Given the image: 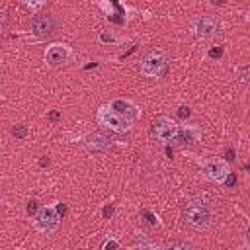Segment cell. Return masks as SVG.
Segmentation results:
<instances>
[{"instance_id":"cell-3","label":"cell","mask_w":250,"mask_h":250,"mask_svg":"<svg viewBox=\"0 0 250 250\" xmlns=\"http://www.w3.org/2000/svg\"><path fill=\"white\" fill-rule=\"evenodd\" d=\"M166 68H168V55L164 51H150L139 62V70L146 78H160L166 72Z\"/></svg>"},{"instance_id":"cell-15","label":"cell","mask_w":250,"mask_h":250,"mask_svg":"<svg viewBox=\"0 0 250 250\" xmlns=\"http://www.w3.org/2000/svg\"><path fill=\"white\" fill-rule=\"evenodd\" d=\"M45 6V2H25V8L31 12V16H37V12Z\"/></svg>"},{"instance_id":"cell-14","label":"cell","mask_w":250,"mask_h":250,"mask_svg":"<svg viewBox=\"0 0 250 250\" xmlns=\"http://www.w3.org/2000/svg\"><path fill=\"white\" fill-rule=\"evenodd\" d=\"M12 133H14V137H16V139H23V137L27 135V127H25L23 123H18V125L12 129Z\"/></svg>"},{"instance_id":"cell-8","label":"cell","mask_w":250,"mask_h":250,"mask_svg":"<svg viewBox=\"0 0 250 250\" xmlns=\"http://www.w3.org/2000/svg\"><path fill=\"white\" fill-rule=\"evenodd\" d=\"M70 55H72V49L66 43H51V45H47L43 57H45V62L47 64L57 66V64L66 62L70 59Z\"/></svg>"},{"instance_id":"cell-7","label":"cell","mask_w":250,"mask_h":250,"mask_svg":"<svg viewBox=\"0 0 250 250\" xmlns=\"http://www.w3.org/2000/svg\"><path fill=\"white\" fill-rule=\"evenodd\" d=\"M152 133H154V137H156L158 141H162V143H170V141H174V139L180 137V125H178L174 119L160 115V117L154 119Z\"/></svg>"},{"instance_id":"cell-22","label":"cell","mask_w":250,"mask_h":250,"mask_svg":"<svg viewBox=\"0 0 250 250\" xmlns=\"http://www.w3.org/2000/svg\"><path fill=\"white\" fill-rule=\"evenodd\" d=\"M240 250H250V248H240Z\"/></svg>"},{"instance_id":"cell-12","label":"cell","mask_w":250,"mask_h":250,"mask_svg":"<svg viewBox=\"0 0 250 250\" xmlns=\"http://www.w3.org/2000/svg\"><path fill=\"white\" fill-rule=\"evenodd\" d=\"M98 41L104 43V45H115V43H119V37L115 35V31L100 29V31H98Z\"/></svg>"},{"instance_id":"cell-5","label":"cell","mask_w":250,"mask_h":250,"mask_svg":"<svg viewBox=\"0 0 250 250\" xmlns=\"http://www.w3.org/2000/svg\"><path fill=\"white\" fill-rule=\"evenodd\" d=\"M191 33L197 37V39H213L215 35L221 33V20L213 14H203V16H197L193 21H191Z\"/></svg>"},{"instance_id":"cell-1","label":"cell","mask_w":250,"mask_h":250,"mask_svg":"<svg viewBox=\"0 0 250 250\" xmlns=\"http://www.w3.org/2000/svg\"><path fill=\"white\" fill-rule=\"evenodd\" d=\"M96 121H98V125H102V127H105V129H109L117 135L129 133L133 129V123H135L133 119H129V117L121 115L119 111H115L113 107H109V104H104V105L98 107Z\"/></svg>"},{"instance_id":"cell-17","label":"cell","mask_w":250,"mask_h":250,"mask_svg":"<svg viewBox=\"0 0 250 250\" xmlns=\"http://www.w3.org/2000/svg\"><path fill=\"white\" fill-rule=\"evenodd\" d=\"M166 250H191V248H189V246H186V244H182V242H176V244L168 246Z\"/></svg>"},{"instance_id":"cell-11","label":"cell","mask_w":250,"mask_h":250,"mask_svg":"<svg viewBox=\"0 0 250 250\" xmlns=\"http://www.w3.org/2000/svg\"><path fill=\"white\" fill-rule=\"evenodd\" d=\"M86 145H88L92 150L100 152V150H105V148L109 146V141H107V137H104V135H100V133H94V135L88 137Z\"/></svg>"},{"instance_id":"cell-19","label":"cell","mask_w":250,"mask_h":250,"mask_svg":"<svg viewBox=\"0 0 250 250\" xmlns=\"http://www.w3.org/2000/svg\"><path fill=\"white\" fill-rule=\"evenodd\" d=\"M178 113H180V115H182V117H186V115H189V107H186V105H182V107H180V111H178Z\"/></svg>"},{"instance_id":"cell-4","label":"cell","mask_w":250,"mask_h":250,"mask_svg":"<svg viewBox=\"0 0 250 250\" xmlns=\"http://www.w3.org/2000/svg\"><path fill=\"white\" fill-rule=\"evenodd\" d=\"M61 213L57 209V203H49V205H41L37 209V213L33 215V227L39 232H53L59 225Z\"/></svg>"},{"instance_id":"cell-9","label":"cell","mask_w":250,"mask_h":250,"mask_svg":"<svg viewBox=\"0 0 250 250\" xmlns=\"http://www.w3.org/2000/svg\"><path fill=\"white\" fill-rule=\"evenodd\" d=\"M31 29L39 37H49L51 33H55V20L51 16L37 14V16L31 18Z\"/></svg>"},{"instance_id":"cell-18","label":"cell","mask_w":250,"mask_h":250,"mask_svg":"<svg viewBox=\"0 0 250 250\" xmlns=\"http://www.w3.org/2000/svg\"><path fill=\"white\" fill-rule=\"evenodd\" d=\"M240 80L246 82V84H250V70H248V68H244V70L240 72Z\"/></svg>"},{"instance_id":"cell-20","label":"cell","mask_w":250,"mask_h":250,"mask_svg":"<svg viewBox=\"0 0 250 250\" xmlns=\"http://www.w3.org/2000/svg\"><path fill=\"white\" fill-rule=\"evenodd\" d=\"M35 203H37L35 199H31V201H29V205H27V211H29V213H31V211H35ZM35 213H37V211H35Z\"/></svg>"},{"instance_id":"cell-21","label":"cell","mask_w":250,"mask_h":250,"mask_svg":"<svg viewBox=\"0 0 250 250\" xmlns=\"http://www.w3.org/2000/svg\"><path fill=\"white\" fill-rule=\"evenodd\" d=\"M221 53H223L221 49H211V53H209V55H211V57H221Z\"/></svg>"},{"instance_id":"cell-2","label":"cell","mask_w":250,"mask_h":250,"mask_svg":"<svg viewBox=\"0 0 250 250\" xmlns=\"http://www.w3.org/2000/svg\"><path fill=\"white\" fill-rule=\"evenodd\" d=\"M186 223L195 230H207L213 223V209L203 201H191L186 207Z\"/></svg>"},{"instance_id":"cell-16","label":"cell","mask_w":250,"mask_h":250,"mask_svg":"<svg viewBox=\"0 0 250 250\" xmlns=\"http://www.w3.org/2000/svg\"><path fill=\"white\" fill-rule=\"evenodd\" d=\"M117 246H119V242H117V238H113V236H111V238H107V240L104 242V246H102V250H115Z\"/></svg>"},{"instance_id":"cell-6","label":"cell","mask_w":250,"mask_h":250,"mask_svg":"<svg viewBox=\"0 0 250 250\" xmlns=\"http://www.w3.org/2000/svg\"><path fill=\"white\" fill-rule=\"evenodd\" d=\"M201 174L215 184H223L230 176V166L223 158H207L201 164Z\"/></svg>"},{"instance_id":"cell-10","label":"cell","mask_w":250,"mask_h":250,"mask_svg":"<svg viewBox=\"0 0 250 250\" xmlns=\"http://www.w3.org/2000/svg\"><path fill=\"white\" fill-rule=\"evenodd\" d=\"M109 107H113L115 111H119L121 115L129 117V119H133V121H137V117H139V107H137L131 100H123V98L111 100V102H109Z\"/></svg>"},{"instance_id":"cell-13","label":"cell","mask_w":250,"mask_h":250,"mask_svg":"<svg viewBox=\"0 0 250 250\" xmlns=\"http://www.w3.org/2000/svg\"><path fill=\"white\" fill-rule=\"evenodd\" d=\"M201 139V129L197 125H188L186 127V141H191V143H197Z\"/></svg>"}]
</instances>
